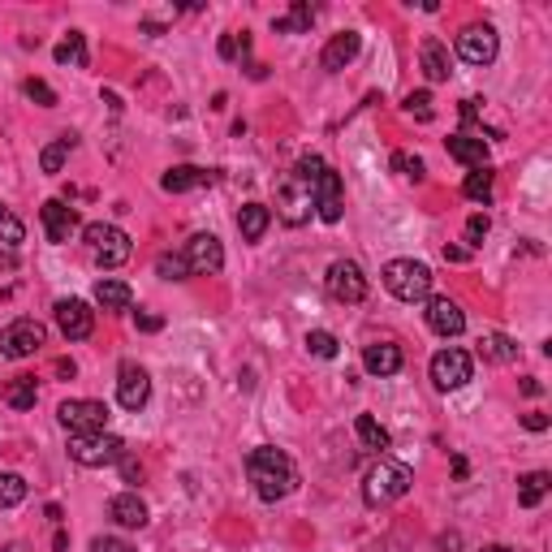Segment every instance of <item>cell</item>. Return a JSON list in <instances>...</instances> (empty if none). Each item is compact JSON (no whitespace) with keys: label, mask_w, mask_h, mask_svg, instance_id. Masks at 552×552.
Masks as SVG:
<instances>
[{"label":"cell","mask_w":552,"mask_h":552,"mask_svg":"<svg viewBox=\"0 0 552 552\" xmlns=\"http://www.w3.org/2000/svg\"><path fill=\"white\" fill-rule=\"evenodd\" d=\"M246 474H251V483H255V496L259 501H268V505L285 501V496L298 488V466L290 462V454H281V449H272V445L251 449V457H246Z\"/></svg>","instance_id":"obj_1"},{"label":"cell","mask_w":552,"mask_h":552,"mask_svg":"<svg viewBox=\"0 0 552 552\" xmlns=\"http://www.w3.org/2000/svg\"><path fill=\"white\" fill-rule=\"evenodd\" d=\"M414 488V471L406 462H397V457H380L367 479H363V501L367 505H393L401 496Z\"/></svg>","instance_id":"obj_2"},{"label":"cell","mask_w":552,"mask_h":552,"mask_svg":"<svg viewBox=\"0 0 552 552\" xmlns=\"http://www.w3.org/2000/svg\"><path fill=\"white\" fill-rule=\"evenodd\" d=\"M384 290L397 298V302H423L432 294V268L419 263V259H393L384 263Z\"/></svg>","instance_id":"obj_3"},{"label":"cell","mask_w":552,"mask_h":552,"mask_svg":"<svg viewBox=\"0 0 552 552\" xmlns=\"http://www.w3.org/2000/svg\"><path fill=\"white\" fill-rule=\"evenodd\" d=\"M69 457L87 466V471H104V466H117L125 457V440L108 432H91V436H69Z\"/></svg>","instance_id":"obj_4"},{"label":"cell","mask_w":552,"mask_h":552,"mask_svg":"<svg viewBox=\"0 0 552 552\" xmlns=\"http://www.w3.org/2000/svg\"><path fill=\"white\" fill-rule=\"evenodd\" d=\"M57 419L69 436H91L108 428V406L96 401V397H69V401H60Z\"/></svg>","instance_id":"obj_5"},{"label":"cell","mask_w":552,"mask_h":552,"mask_svg":"<svg viewBox=\"0 0 552 552\" xmlns=\"http://www.w3.org/2000/svg\"><path fill=\"white\" fill-rule=\"evenodd\" d=\"M82 237H87V246H91V255H96L99 268H121L125 259H130V237L121 234L117 225H104V220H96V225H87L82 229Z\"/></svg>","instance_id":"obj_6"},{"label":"cell","mask_w":552,"mask_h":552,"mask_svg":"<svg viewBox=\"0 0 552 552\" xmlns=\"http://www.w3.org/2000/svg\"><path fill=\"white\" fill-rule=\"evenodd\" d=\"M474 375V358L466 354V350H457V345H449V350H440V354H432V384L440 389V393H457V389H466Z\"/></svg>","instance_id":"obj_7"},{"label":"cell","mask_w":552,"mask_h":552,"mask_svg":"<svg viewBox=\"0 0 552 552\" xmlns=\"http://www.w3.org/2000/svg\"><path fill=\"white\" fill-rule=\"evenodd\" d=\"M311 186L298 178V173H290V178H281V186H276V216L285 220V225H302V220L311 216Z\"/></svg>","instance_id":"obj_8"},{"label":"cell","mask_w":552,"mask_h":552,"mask_svg":"<svg viewBox=\"0 0 552 552\" xmlns=\"http://www.w3.org/2000/svg\"><path fill=\"white\" fill-rule=\"evenodd\" d=\"M43 324L40 319H14L5 333H0V358H31V354H40V345H43Z\"/></svg>","instance_id":"obj_9"},{"label":"cell","mask_w":552,"mask_h":552,"mask_svg":"<svg viewBox=\"0 0 552 552\" xmlns=\"http://www.w3.org/2000/svg\"><path fill=\"white\" fill-rule=\"evenodd\" d=\"M496 52H501V40H496V31L488 22L462 26V35H457V57L466 60V65H492Z\"/></svg>","instance_id":"obj_10"},{"label":"cell","mask_w":552,"mask_h":552,"mask_svg":"<svg viewBox=\"0 0 552 552\" xmlns=\"http://www.w3.org/2000/svg\"><path fill=\"white\" fill-rule=\"evenodd\" d=\"M52 316H57V328L65 333V341H87L96 333V311L82 298H57Z\"/></svg>","instance_id":"obj_11"},{"label":"cell","mask_w":552,"mask_h":552,"mask_svg":"<svg viewBox=\"0 0 552 552\" xmlns=\"http://www.w3.org/2000/svg\"><path fill=\"white\" fill-rule=\"evenodd\" d=\"M324 285H328V294L336 302H363L367 298V276H363V268L354 259H336L328 268V276H324Z\"/></svg>","instance_id":"obj_12"},{"label":"cell","mask_w":552,"mask_h":552,"mask_svg":"<svg viewBox=\"0 0 552 552\" xmlns=\"http://www.w3.org/2000/svg\"><path fill=\"white\" fill-rule=\"evenodd\" d=\"M186 263H190V276H216L225 268V246H220L216 234H195L186 242Z\"/></svg>","instance_id":"obj_13"},{"label":"cell","mask_w":552,"mask_h":552,"mask_svg":"<svg viewBox=\"0 0 552 552\" xmlns=\"http://www.w3.org/2000/svg\"><path fill=\"white\" fill-rule=\"evenodd\" d=\"M311 203H316V216L324 225H336L341 212H345V190H341V173L333 169H324L316 181V190H311Z\"/></svg>","instance_id":"obj_14"},{"label":"cell","mask_w":552,"mask_h":552,"mask_svg":"<svg viewBox=\"0 0 552 552\" xmlns=\"http://www.w3.org/2000/svg\"><path fill=\"white\" fill-rule=\"evenodd\" d=\"M423 316H428V328L440 333V336H462L466 333V311L457 307L454 298H432Z\"/></svg>","instance_id":"obj_15"},{"label":"cell","mask_w":552,"mask_h":552,"mask_svg":"<svg viewBox=\"0 0 552 552\" xmlns=\"http://www.w3.org/2000/svg\"><path fill=\"white\" fill-rule=\"evenodd\" d=\"M147 397H152V375L143 372V367H134V363H125L117 375V401L125 410H143Z\"/></svg>","instance_id":"obj_16"},{"label":"cell","mask_w":552,"mask_h":552,"mask_svg":"<svg viewBox=\"0 0 552 552\" xmlns=\"http://www.w3.org/2000/svg\"><path fill=\"white\" fill-rule=\"evenodd\" d=\"M358 48H363V35L358 31H341V35H333V40L324 43V52H319V65L328 69V74H341L350 60L358 57Z\"/></svg>","instance_id":"obj_17"},{"label":"cell","mask_w":552,"mask_h":552,"mask_svg":"<svg viewBox=\"0 0 552 552\" xmlns=\"http://www.w3.org/2000/svg\"><path fill=\"white\" fill-rule=\"evenodd\" d=\"M212 181H216L212 169H198V164H173V169L160 178V190H169V195H186V190L212 186Z\"/></svg>","instance_id":"obj_18"},{"label":"cell","mask_w":552,"mask_h":552,"mask_svg":"<svg viewBox=\"0 0 552 552\" xmlns=\"http://www.w3.org/2000/svg\"><path fill=\"white\" fill-rule=\"evenodd\" d=\"M40 220H43V229H48L52 242H69V234L78 229V212H74V207H65L60 198H48V203H43Z\"/></svg>","instance_id":"obj_19"},{"label":"cell","mask_w":552,"mask_h":552,"mask_svg":"<svg viewBox=\"0 0 552 552\" xmlns=\"http://www.w3.org/2000/svg\"><path fill=\"white\" fill-rule=\"evenodd\" d=\"M363 367L380 380H389V375L401 372V350H397L393 341H372L367 350H363Z\"/></svg>","instance_id":"obj_20"},{"label":"cell","mask_w":552,"mask_h":552,"mask_svg":"<svg viewBox=\"0 0 552 552\" xmlns=\"http://www.w3.org/2000/svg\"><path fill=\"white\" fill-rule=\"evenodd\" d=\"M108 513H113V522L125 527V531L147 527V505H143V496L138 492H117L113 501H108Z\"/></svg>","instance_id":"obj_21"},{"label":"cell","mask_w":552,"mask_h":552,"mask_svg":"<svg viewBox=\"0 0 552 552\" xmlns=\"http://www.w3.org/2000/svg\"><path fill=\"white\" fill-rule=\"evenodd\" d=\"M419 60H423V74H428V82H449V74H454L449 48H445L440 40H423V48H419Z\"/></svg>","instance_id":"obj_22"},{"label":"cell","mask_w":552,"mask_h":552,"mask_svg":"<svg viewBox=\"0 0 552 552\" xmlns=\"http://www.w3.org/2000/svg\"><path fill=\"white\" fill-rule=\"evenodd\" d=\"M449 156L457 160V164H466V169H488V143L474 134H454L449 143Z\"/></svg>","instance_id":"obj_23"},{"label":"cell","mask_w":552,"mask_h":552,"mask_svg":"<svg viewBox=\"0 0 552 552\" xmlns=\"http://www.w3.org/2000/svg\"><path fill=\"white\" fill-rule=\"evenodd\" d=\"M96 302L104 311H130V302H134V290L117 281V276H99L96 281Z\"/></svg>","instance_id":"obj_24"},{"label":"cell","mask_w":552,"mask_h":552,"mask_svg":"<svg viewBox=\"0 0 552 552\" xmlns=\"http://www.w3.org/2000/svg\"><path fill=\"white\" fill-rule=\"evenodd\" d=\"M268 225H272V207L268 203H246L237 212V234H242V242H259V237L268 234Z\"/></svg>","instance_id":"obj_25"},{"label":"cell","mask_w":552,"mask_h":552,"mask_svg":"<svg viewBox=\"0 0 552 552\" xmlns=\"http://www.w3.org/2000/svg\"><path fill=\"white\" fill-rule=\"evenodd\" d=\"M354 432H358V445H363L367 454H380V457H384V449L393 445L389 428H384V423H375L372 414H358V419H354Z\"/></svg>","instance_id":"obj_26"},{"label":"cell","mask_w":552,"mask_h":552,"mask_svg":"<svg viewBox=\"0 0 552 552\" xmlns=\"http://www.w3.org/2000/svg\"><path fill=\"white\" fill-rule=\"evenodd\" d=\"M311 26H316V9H311L307 0H294L285 18H272V31H276V35H307Z\"/></svg>","instance_id":"obj_27"},{"label":"cell","mask_w":552,"mask_h":552,"mask_svg":"<svg viewBox=\"0 0 552 552\" xmlns=\"http://www.w3.org/2000/svg\"><path fill=\"white\" fill-rule=\"evenodd\" d=\"M548 492H552V474L548 471H531V474L518 479V505H522V510H535Z\"/></svg>","instance_id":"obj_28"},{"label":"cell","mask_w":552,"mask_h":552,"mask_svg":"<svg viewBox=\"0 0 552 552\" xmlns=\"http://www.w3.org/2000/svg\"><path fill=\"white\" fill-rule=\"evenodd\" d=\"M5 401H9L14 410H35V401H40V389H35V380H31V375H18V380H9V384H5Z\"/></svg>","instance_id":"obj_29"},{"label":"cell","mask_w":552,"mask_h":552,"mask_svg":"<svg viewBox=\"0 0 552 552\" xmlns=\"http://www.w3.org/2000/svg\"><path fill=\"white\" fill-rule=\"evenodd\" d=\"M479 358H488V363H513L518 345L505 333H488V336H479Z\"/></svg>","instance_id":"obj_30"},{"label":"cell","mask_w":552,"mask_h":552,"mask_svg":"<svg viewBox=\"0 0 552 552\" xmlns=\"http://www.w3.org/2000/svg\"><path fill=\"white\" fill-rule=\"evenodd\" d=\"M52 57H57V65H78L82 69V65H87V35H82V31H69V35L57 43Z\"/></svg>","instance_id":"obj_31"},{"label":"cell","mask_w":552,"mask_h":552,"mask_svg":"<svg viewBox=\"0 0 552 552\" xmlns=\"http://www.w3.org/2000/svg\"><path fill=\"white\" fill-rule=\"evenodd\" d=\"M69 152H74V134H60L52 147H43V156H40L43 173H60V169H65V160H69Z\"/></svg>","instance_id":"obj_32"},{"label":"cell","mask_w":552,"mask_h":552,"mask_svg":"<svg viewBox=\"0 0 552 552\" xmlns=\"http://www.w3.org/2000/svg\"><path fill=\"white\" fill-rule=\"evenodd\" d=\"M26 501V479L14 471H0V510H14Z\"/></svg>","instance_id":"obj_33"},{"label":"cell","mask_w":552,"mask_h":552,"mask_svg":"<svg viewBox=\"0 0 552 552\" xmlns=\"http://www.w3.org/2000/svg\"><path fill=\"white\" fill-rule=\"evenodd\" d=\"M462 195L474 198V203H488L492 198V173L488 169H471L466 181H462Z\"/></svg>","instance_id":"obj_34"},{"label":"cell","mask_w":552,"mask_h":552,"mask_svg":"<svg viewBox=\"0 0 552 552\" xmlns=\"http://www.w3.org/2000/svg\"><path fill=\"white\" fill-rule=\"evenodd\" d=\"M307 350L316 358H336V350H341V341H336L328 328H316V333H307Z\"/></svg>","instance_id":"obj_35"},{"label":"cell","mask_w":552,"mask_h":552,"mask_svg":"<svg viewBox=\"0 0 552 552\" xmlns=\"http://www.w3.org/2000/svg\"><path fill=\"white\" fill-rule=\"evenodd\" d=\"M22 237H26V225H22L9 207H0V242H5V246H22Z\"/></svg>","instance_id":"obj_36"},{"label":"cell","mask_w":552,"mask_h":552,"mask_svg":"<svg viewBox=\"0 0 552 552\" xmlns=\"http://www.w3.org/2000/svg\"><path fill=\"white\" fill-rule=\"evenodd\" d=\"M156 276H164V281H186V276H190V263H186V255H160Z\"/></svg>","instance_id":"obj_37"},{"label":"cell","mask_w":552,"mask_h":552,"mask_svg":"<svg viewBox=\"0 0 552 552\" xmlns=\"http://www.w3.org/2000/svg\"><path fill=\"white\" fill-rule=\"evenodd\" d=\"M22 91L35 99L40 108H57V91H52V87H48L43 78H26V87H22Z\"/></svg>","instance_id":"obj_38"},{"label":"cell","mask_w":552,"mask_h":552,"mask_svg":"<svg viewBox=\"0 0 552 552\" xmlns=\"http://www.w3.org/2000/svg\"><path fill=\"white\" fill-rule=\"evenodd\" d=\"M406 113L419 121H432V91H410L406 96Z\"/></svg>","instance_id":"obj_39"},{"label":"cell","mask_w":552,"mask_h":552,"mask_svg":"<svg viewBox=\"0 0 552 552\" xmlns=\"http://www.w3.org/2000/svg\"><path fill=\"white\" fill-rule=\"evenodd\" d=\"M393 169L401 173V178H414V181H423V173H428V169H423V160L406 156V152H393Z\"/></svg>","instance_id":"obj_40"},{"label":"cell","mask_w":552,"mask_h":552,"mask_svg":"<svg viewBox=\"0 0 552 552\" xmlns=\"http://www.w3.org/2000/svg\"><path fill=\"white\" fill-rule=\"evenodd\" d=\"M488 229H492V220L483 216V212H474V216L466 220V242H471V246H483V237H488Z\"/></svg>","instance_id":"obj_41"},{"label":"cell","mask_w":552,"mask_h":552,"mask_svg":"<svg viewBox=\"0 0 552 552\" xmlns=\"http://www.w3.org/2000/svg\"><path fill=\"white\" fill-rule=\"evenodd\" d=\"M91 552H134V548H130V539H117V535H96Z\"/></svg>","instance_id":"obj_42"},{"label":"cell","mask_w":552,"mask_h":552,"mask_svg":"<svg viewBox=\"0 0 552 552\" xmlns=\"http://www.w3.org/2000/svg\"><path fill=\"white\" fill-rule=\"evenodd\" d=\"M117 466H121V479H125V483H138V479H143V466H138L134 457H121Z\"/></svg>","instance_id":"obj_43"},{"label":"cell","mask_w":552,"mask_h":552,"mask_svg":"<svg viewBox=\"0 0 552 552\" xmlns=\"http://www.w3.org/2000/svg\"><path fill=\"white\" fill-rule=\"evenodd\" d=\"M134 324H138V328H143V333H160V328H164V319H160V316H152V311H138V316H134Z\"/></svg>","instance_id":"obj_44"},{"label":"cell","mask_w":552,"mask_h":552,"mask_svg":"<svg viewBox=\"0 0 552 552\" xmlns=\"http://www.w3.org/2000/svg\"><path fill=\"white\" fill-rule=\"evenodd\" d=\"M522 428H527V432H548V414H539V410L522 414Z\"/></svg>","instance_id":"obj_45"},{"label":"cell","mask_w":552,"mask_h":552,"mask_svg":"<svg viewBox=\"0 0 552 552\" xmlns=\"http://www.w3.org/2000/svg\"><path fill=\"white\" fill-rule=\"evenodd\" d=\"M479 108H483V99H462V117H466V121L479 117Z\"/></svg>","instance_id":"obj_46"},{"label":"cell","mask_w":552,"mask_h":552,"mask_svg":"<svg viewBox=\"0 0 552 552\" xmlns=\"http://www.w3.org/2000/svg\"><path fill=\"white\" fill-rule=\"evenodd\" d=\"M445 259H449V263H466L471 251H462V246H445Z\"/></svg>","instance_id":"obj_47"},{"label":"cell","mask_w":552,"mask_h":552,"mask_svg":"<svg viewBox=\"0 0 552 552\" xmlns=\"http://www.w3.org/2000/svg\"><path fill=\"white\" fill-rule=\"evenodd\" d=\"M74 372H78V367H74L69 358H60V363H57V375H65V380H69V375H74Z\"/></svg>","instance_id":"obj_48"},{"label":"cell","mask_w":552,"mask_h":552,"mask_svg":"<svg viewBox=\"0 0 552 552\" xmlns=\"http://www.w3.org/2000/svg\"><path fill=\"white\" fill-rule=\"evenodd\" d=\"M522 393H531V397H539V380H535V375H527V380H522Z\"/></svg>","instance_id":"obj_49"},{"label":"cell","mask_w":552,"mask_h":552,"mask_svg":"<svg viewBox=\"0 0 552 552\" xmlns=\"http://www.w3.org/2000/svg\"><path fill=\"white\" fill-rule=\"evenodd\" d=\"M466 471H471V466H466V457H454V474H457V479H466Z\"/></svg>","instance_id":"obj_50"},{"label":"cell","mask_w":552,"mask_h":552,"mask_svg":"<svg viewBox=\"0 0 552 552\" xmlns=\"http://www.w3.org/2000/svg\"><path fill=\"white\" fill-rule=\"evenodd\" d=\"M52 548H57V552H65V548H69V535H65V531H57V539H52Z\"/></svg>","instance_id":"obj_51"},{"label":"cell","mask_w":552,"mask_h":552,"mask_svg":"<svg viewBox=\"0 0 552 552\" xmlns=\"http://www.w3.org/2000/svg\"><path fill=\"white\" fill-rule=\"evenodd\" d=\"M479 552H513V548H505V544H483Z\"/></svg>","instance_id":"obj_52"}]
</instances>
